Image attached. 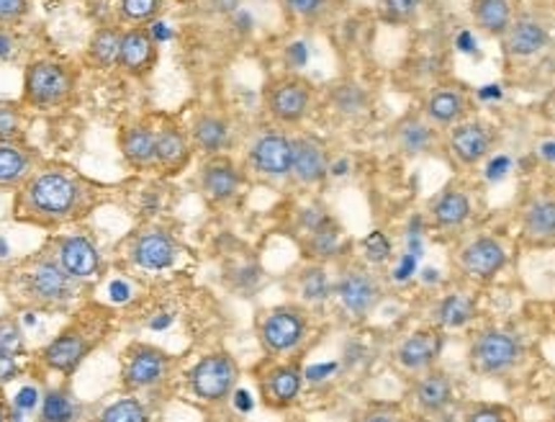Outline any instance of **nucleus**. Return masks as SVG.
Wrapping results in <instances>:
<instances>
[{"instance_id":"obj_11","label":"nucleus","mask_w":555,"mask_h":422,"mask_svg":"<svg viewBox=\"0 0 555 422\" xmlns=\"http://www.w3.org/2000/svg\"><path fill=\"white\" fill-rule=\"evenodd\" d=\"M335 294L347 315L365 320L384 299V286L378 276L367 271L365 266H347L335 283Z\"/></svg>"},{"instance_id":"obj_18","label":"nucleus","mask_w":555,"mask_h":422,"mask_svg":"<svg viewBox=\"0 0 555 422\" xmlns=\"http://www.w3.org/2000/svg\"><path fill=\"white\" fill-rule=\"evenodd\" d=\"M119 152L124 163L137 172L157 170V137L147 122H134L119 129Z\"/></svg>"},{"instance_id":"obj_46","label":"nucleus","mask_w":555,"mask_h":422,"mask_svg":"<svg viewBox=\"0 0 555 422\" xmlns=\"http://www.w3.org/2000/svg\"><path fill=\"white\" fill-rule=\"evenodd\" d=\"M332 225H337V221L332 219L330 212L322 209V206H307V209L298 212V227H301L307 234L327 230V227H332Z\"/></svg>"},{"instance_id":"obj_1","label":"nucleus","mask_w":555,"mask_h":422,"mask_svg":"<svg viewBox=\"0 0 555 422\" xmlns=\"http://www.w3.org/2000/svg\"><path fill=\"white\" fill-rule=\"evenodd\" d=\"M99 204V189L78 170L62 165H39L31 178L16 191L13 217L24 225L57 230L73 225Z\"/></svg>"},{"instance_id":"obj_47","label":"nucleus","mask_w":555,"mask_h":422,"mask_svg":"<svg viewBox=\"0 0 555 422\" xmlns=\"http://www.w3.org/2000/svg\"><path fill=\"white\" fill-rule=\"evenodd\" d=\"M18 376H21L18 356H11V353L0 350V386L16 382Z\"/></svg>"},{"instance_id":"obj_43","label":"nucleus","mask_w":555,"mask_h":422,"mask_svg":"<svg viewBox=\"0 0 555 422\" xmlns=\"http://www.w3.org/2000/svg\"><path fill=\"white\" fill-rule=\"evenodd\" d=\"M283 11L296 21H319L330 11V0H281Z\"/></svg>"},{"instance_id":"obj_34","label":"nucleus","mask_w":555,"mask_h":422,"mask_svg":"<svg viewBox=\"0 0 555 422\" xmlns=\"http://www.w3.org/2000/svg\"><path fill=\"white\" fill-rule=\"evenodd\" d=\"M80 414L78 399L69 389H52L44 394L39 422H75Z\"/></svg>"},{"instance_id":"obj_32","label":"nucleus","mask_w":555,"mask_h":422,"mask_svg":"<svg viewBox=\"0 0 555 422\" xmlns=\"http://www.w3.org/2000/svg\"><path fill=\"white\" fill-rule=\"evenodd\" d=\"M435 322L446 330H461L476 317V304L466 294H450L437 302Z\"/></svg>"},{"instance_id":"obj_12","label":"nucleus","mask_w":555,"mask_h":422,"mask_svg":"<svg viewBox=\"0 0 555 422\" xmlns=\"http://www.w3.org/2000/svg\"><path fill=\"white\" fill-rule=\"evenodd\" d=\"M50 253L60 260V266L78 281H88L103 271V255L86 232L57 234L52 240Z\"/></svg>"},{"instance_id":"obj_30","label":"nucleus","mask_w":555,"mask_h":422,"mask_svg":"<svg viewBox=\"0 0 555 422\" xmlns=\"http://www.w3.org/2000/svg\"><path fill=\"white\" fill-rule=\"evenodd\" d=\"M470 13H474L478 29L491 34V37H504L512 21L517 18L515 0H474Z\"/></svg>"},{"instance_id":"obj_9","label":"nucleus","mask_w":555,"mask_h":422,"mask_svg":"<svg viewBox=\"0 0 555 422\" xmlns=\"http://www.w3.org/2000/svg\"><path fill=\"white\" fill-rule=\"evenodd\" d=\"M172 371V358L165 350L155 348V345L137 343L124 353V366H121V386L124 392L137 394V392H150L168 382Z\"/></svg>"},{"instance_id":"obj_14","label":"nucleus","mask_w":555,"mask_h":422,"mask_svg":"<svg viewBox=\"0 0 555 422\" xmlns=\"http://www.w3.org/2000/svg\"><path fill=\"white\" fill-rule=\"evenodd\" d=\"M157 62L159 47L147 26H129V29H124L119 62H116V67H119L124 75L144 80L147 75L155 73Z\"/></svg>"},{"instance_id":"obj_2","label":"nucleus","mask_w":555,"mask_h":422,"mask_svg":"<svg viewBox=\"0 0 555 422\" xmlns=\"http://www.w3.org/2000/svg\"><path fill=\"white\" fill-rule=\"evenodd\" d=\"M11 286L21 302L39 309L67 307L69 302L78 299L80 292V281L73 279L60 266L50 247L21 263L16 271L11 273Z\"/></svg>"},{"instance_id":"obj_17","label":"nucleus","mask_w":555,"mask_h":422,"mask_svg":"<svg viewBox=\"0 0 555 422\" xmlns=\"http://www.w3.org/2000/svg\"><path fill=\"white\" fill-rule=\"evenodd\" d=\"M506 260H509L506 258V247L496 238H486V234L483 238L470 240L461 251V255H457L463 273L478 281H489L502 273Z\"/></svg>"},{"instance_id":"obj_42","label":"nucleus","mask_w":555,"mask_h":422,"mask_svg":"<svg viewBox=\"0 0 555 422\" xmlns=\"http://www.w3.org/2000/svg\"><path fill=\"white\" fill-rule=\"evenodd\" d=\"M0 350L11 353V356H24L26 353V335L16 317H0Z\"/></svg>"},{"instance_id":"obj_8","label":"nucleus","mask_w":555,"mask_h":422,"mask_svg":"<svg viewBox=\"0 0 555 422\" xmlns=\"http://www.w3.org/2000/svg\"><path fill=\"white\" fill-rule=\"evenodd\" d=\"M99 341V330L86 328V324L78 328V324H75V328L62 330L57 337H52V341L41 348L39 361L50 371L62 373V376H75Z\"/></svg>"},{"instance_id":"obj_40","label":"nucleus","mask_w":555,"mask_h":422,"mask_svg":"<svg viewBox=\"0 0 555 422\" xmlns=\"http://www.w3.org/2000/svg\"><path fill=\"white\" fill-rule=\"evenodd\" d=\"M360 251H363L365 263H371V266H384V263L391 260L393 242L386 232L373 230L371 234H365L363 242H360Z\"/></svg>"},{"instance_id":"obj_13","label":"nucleus","mask_w":555,"mask_h":422,"mask_svg":"<svg viewBox=\"0 0 555 422\" xmlns=\"http://www.w3.org/2000/svg\"><path fill=\"white\" fill-rule=\"evenodd\" d=\"M249 168L266 178H286L294 168V137L283 131H262V135L249 144L247 152Z\"/></svg>"},{"instance_id":"obj_48","label":"nucleus","mask_w":555,"mask_h":422,"mask_svg":"<svg viewBox=\"0 0 555 422\" xmlns=\"http://www.w3.org/2000/svg\"><path fill=\"white\" fill-rule=\"evenodd\" d=\"M466 422H506V414L499 410V407L483 405V407H476V410H470Z\"/></svg>"},{"instance_id":"obj_45","label":"nucleus","mask_w":555,"mask_h":422,"mask_svg":"<svg viewBox=\"0 0 555 422\" xmlns=\"http://www.w3.org/2000/svg\"><path fill=\"white\" fill-rule=\"evenodd\" d=\"M335 106L337 111H343V114H358V111H363L365 106L363 88L352 86V82L335 88Z\"/></svg>"},{"instance_id":"obj_50","label":"nucleus","mask_w":555,"mask_h":422,"mask_svg":"<svg viewBox=\"0 0 555 422\" xmlns=\"http://www.w3.org/2000/svg\"><path fill=\"white\" fill-rule=\"evenodd\" d=\"M208 3H211V9L217 13H229L237 9L240 0H208Z\"/></svg>"},{"instance_id":"obj_26","label":"nucleus","mask_w":555,"mask_h":422,"mask_svg":"<svg viewBox=\"0 0 555 422\" xmlns=\"http://www.w3.org/2000/svg\"><path fill=\"white\" fill-rule=\"evenodd\" d=\"M121 37H124V26L119 21L99 24V29L93 31V37L88 39V47H86L88 65L93 67V71H114L116 62H119Z\"/></svg>"},{"instance_id":"obj_37","label":"nucleus","mask_w":555,"mask_h":422,"mask_svg":"<svg viewBox=\"0 0 555 422\" xmlns=\"http://www.w3.org/2000/svg\"><path fill=\"white\" fill-rule=\"evenodd\" d=\"M307 255L314 263H327L332 258H337L343 253V234H339V227L332 225L327 230H319L307 234Z\"/></svg>"},{"instance_id":"obj_19","label":"nucleus","mask_w":555,"mask_h":422,"mask_svg":"<svg viewBox=\"0 0 555 422\" xmlns=\"http://www.w3.org/2000/svg\"><path fill=\"white\" fill-rule=\"evenodd\" d=\"M157 137V170L165 176H178L189 168L193 157V142L189 129H183L176 122H163L155 127Z\"/></svg>"},{"instance_id":"obj_4","label":"nucleus","mask_w":555,"mask_h":422,"mask_svg":"<svg viewBox=\"0 0 555 422\" xmlns=\"http://www.w3.org/2000/svg\"><path fill=\"white\" fill-rule=\"evenodd\" d=\"M270 119L283 127H298L314 106V86L301 75H278L262 91Z\"/></svg>"},{"instance_id":"obj_28","label":"nucleus","mask_w":555,"mask_h":422,"mask_svg":"<svg viewBox=\"0 0 555 422\" xmlns=\"http://www.w3.org/2000/svg\"><path fill=\"white\" fill-rule=\"evenodd\" d=\"M468 99L466 93L457 88H440V91L429 93L425 103V116L433 127H455V124L466 122Z\"/></svg>"},{"instance_id":"obj_24","label":"nucleus","mask_w":555,"mask_h":422,"mask_svg":"<svg viewBox=\"0 0 555 422\" xmlns=\"http://www.w3.org/2000/svg\"><path fill=\"white\" fill-rule=\"evenodd\" d=\"M189 135L193 150L204 152L206 157L224 155L229 144H232V124H229L227 116L217 114V111H204V114L193 119Z\"/></svg>"},{"instance_id":"obj_16","label":"nucleus","mask_w":555,"mask_h":422,"mask_svg":"<svg viewBox=\"0 0 555 422\" xmlns=\"http://www.w3.org/2000/svg\"><path fill=\"white\" fill-rule=\"evenodd\" d=\"M494 129L486 122H461L455 127H450L448 148L453 152V157L461 165L474 168L494 150Z\"/></svg>"},{"instance_id":"obj_5","label":"nucleus","mask_w":555,"mask_h":422,"mask_svg":"<svg viewBox=\"0 0 555 422\" xmlns=\"http://www.w3.org/2000/svg\"><path fill=\"white\" fill-rule=\"evenodd\" d=\"M237 382L240 363L224 350L208 353L189 373V386L193 397L208 405L224 402V399L232 397L234 389H237Z\"/></svg>"},{"instance_id":"obj_22","label":"nucleus","mask_w":555,"mask_h":422,"mask_svg":"<svg viewBox=\"0 0 555 422\" xmlns=\"http://www.w3.org/2000/svg\"><path fill=\"white\" fill-rule=\"evenodd\" d=\"M442 353V335L437 330H416L412 335L404 337L399 343L397 363L409 373H422L429 371L437 361V356Z\"/></svg>"},{"instance_id":"obj_7","label":"nucleus","mask_w":555,"mask_h":422,"mask_svg":"<svg viewBox=\"0 0 555 422\" xmlns=\"http://www.w3.org/2000/svg\"><path fill=\"white\" fill-rule=\"evenodd\" d=\"M309 332V317L301 307L294 304H283V307H273L262 315L258 335L262 348L270 356H286L294 353L298 345L307 341Z\"/></svg>"},{"instance_id":"obj_27","label":"nucleus","mask_w":555,"mask_h":422,"mask_svg":"<svg viewBox=\"0 0 555 422\" xmlns=\"http://www.w3.org/2000/svg\"><path fill=\"white\" fill-rule=\"evenodd\" d=\"M455 389L453 382L446 371H425V376H420V382L414 384V402L420 407V412L425 414H442L453 405Z\"/></svg>"},{"instance_id":"obj_31","label":"nucleus","mask_w":555,"mask_h":422,"mask_svg":"<svg viewBox=\"0 0 555 422\" xmlns=\"http://www.w3.org/2000/svg\"><path fill=\"white\" fill-rule=\"evenodd\" d=\"M522 232L535 242L555 240V196H538L525 206Z\"/></svg>"},{"instance_id":"obj_21","label":"nucleus","mask_w":555,"mask_h":422,"mask_svg":"<svg viewBox=\"0 0 555 422\" xmlns=\"http://www.w3.org/2000/svg\"><path fill=\"white\" fill-rule=\"evenodd\" d=\"M39 165V152L26 142H0V191L16 193Z\"/></svg>"},{"instance_id":"obj_3","label":"nucleus","mask_w":555,"mask_h":422,"mask_svg":"<svg viewBox=\"0 0 555 422\" xmlns=\"http://www.w3.org/2000/svg\"><path fill=\"white\" fill-rule=\"evenodd\" d=\"M75 91H78L75 67L62 60L41 57L26 65L21 103H24V108L54 111L67 106Z\"/></svg>"},{"instance_id":"obj_20","label":"nucleus","mask_w":555,"mask_h":422,"mask_svg":"<svg viewBox=\"0 0 555 422\" xmlns=\"http://www.w3.org/2000/svg\"><path fill=\"white\" fill-rule=\"evenodd\" d=\"M330 150L314 135L294 137V168L291 176L304 186H317L330 176Z\"/></svg>"},{"instance_id":"obj_51","label":"nucleus","mask_w":555,"mask_h":422,"mask_svg":"<svg viewBox=\"0 0 555 422\" xmlns=\"http://www.w3.org/2000/svg\"><path fill=\"white\" fill-rule=\"evenodd\" d=\"M111 292H114V299H129V286H124V283H114L111 286Z\"/></svg>"},{"instance_id":"obj_23","label":"nucleus","mask_w":555,"mask_h":422,"mask_svg":"<svg viewBox=\"0 0 555 422\" xmlns=\"http://www.w3.org/2000/svg\"><path fill=\"white\" fill-rule=\"evenodd\" d=\"M502 39L506 54L527 60L535 57V54H540L547 44H551V31H547V26L535 16H517Z\"/></svg>"},{"instance_id":"obj_49","label":"nucleus","mask_w":555,"mask_h":422,"mask_svg":"<svg viewBox=\"0 0 555 422\" xmlns=\"http://www.w3.org/2000/svg\"><path fill=\"white\" fill-rule=\"evenodd\" d=\"M360 422H399L397 412L388 410V407H373V410H367L363 414V420Z\"/></svg>"},{"instance_id":"obj_38","label":"nucleus","mask_w":555,"mask_h":422,"mask_svg":"<svg viewBox=\"0 0 555 422\" xmlns=\"http://www.w3.org/2000/svg\"><path fill=\"white\" fill-rule=\"evenodd\" d=\"M95 422H150V410L139 397H121L111 402Z\"/></svg>"},{"instance_id":"obj_35","label":"nucleus","mask_w":555,"mask_h":422,"mask_svg":"<svg viewBox=\"0 0 555 422\" xmlns=\"http://www.w3.org/2000/svg\"><path fill=\"white\" fill-rule=\"evenodd\" d=\"M433 124L409 116V119H404L397 127V142L406 155H422L433 144Z\"/></svg>"},{"instance_id":"obj_53","label":"nucleus","mask_w":555,"mask_h":422,"mask_svg":"<svg viewBox=\"0 0 555 422\" xmlns=\"http://www.w3.org/2000/svg\"><path fill=\"white\" fill-rule=\"evenodd\" d=\"M540 152H543L545 157H553V161H555V144H543V150H540Z\"/></svg>"},{"instance_id":"obj_15","label":"nucleus","mask_w":555,"mask_h":422,"mask_svg":"<svg viewBox=\"0 0 555 422\" xmlns=\"http://www.w3.org/2000/svg\"><path fill=\"white\" fill-rule=\"evenodd\" d=\"M198 186L204 191V196L214 204H227L245 186V176H242L240 165L227 155H214L206 157V163L201 165L198 172Z\"/></svg>"},{"instance_id":"obj_29","label":"nucleus","mask_w":555,"mask_h":422,"mask_svg":"<svg viewBox=\"0 0 555 422\" xmlns=\"http://www.w3.org/2000/svg\"><path fill=\"white\" fill-rule=\"evenodd\" d=\"M429 212H433L435 225L440 227V230H457V227H463L470 219V214H474V204H470L468 193L448 189L435 199L433 206H429Z\"/></svg>"},{"instance_id":"obj_33","label":"nucleus","mask_w":555,"mask_h":422,"mask_svg":"<svg viewBox=\"0 0 555 422\" xmlns=\"http://www.w3.org/2000/svg\"><path fill=\"white\" fill-rule=\"evenodd\" d=\"M298 294L311 304L327 302L330 296L335 294V283L330 281V273L324 271L322 263L307 266L301 273H298Z\"/></svg>"},{"instance_id":"obj_44","label":"nucleus","mask_w":555,"mask_h":422,"mask_svg":"<svg viewBox=\"0 0 555 422\" xmlns=\"http://www.w3.org/2000/svg\"><path fill=\"white\" fill-rule=\"evenodd\" d=\"M31 13V0H0V34L16 29Z\"/></svg>"},{"instance_id":"obj_41","label":"nucleus","mask_w":555,"mask_h":422,"mask_svg":"<svg viewBox=\"0 0 555 422\" xmlns=\"http://www.w3.org/2000/svg\"><path fill=\"white\" fill-rule=\"evenodd\" d=\"M425 0H378V16L386 24H409L420 13Z\"/></svg>"},{"instance_id":"obj_10","label":"nucleus","mask_w":555,"mask_h":422,"mask_svg":"<svg viewBox=\"0 0 555 422\" xmlns=\"http://www.w3.org/2000/svg\"><path fill=\"white\" fill-rule=\"evenodd\" d=\"M522 358V341L515 332L506 330H483L470 345V363L486 376H502L512 371Z\"/></svg>"},{"instance_id":"obj_52","label":"nucleus","mask_w":555,"mask_h":422,"mask_svg":"<svg viewBox=\"0 0 555 422\" xmlns=\"http://www.w3.org/2000/svg\"><path fill=\"white\" fill-rule=\"evenodd\" d=\"M11 418H13V412H11V405L5 402L3 397H0V422H11Z\"/></svg>"},{"instance_id":"obj_6","label":"nucleus","mask_w":555,"mask_h":422,"mask_svg":"<svg viewBox=\"0 0 555 422\" xmlns=\"http://www.w3.org/2000/svg\"><path fill=\"white\" fill-rule=\"evenodd\" d=\"M180 245L176 234L159 225L142 227V230L131 232L127 240V258L131 266L142 268L150 273H163L170 271L178 263Z\"/></svg>"},{"instance_id":"obj_25","label":"nucleus","mask_w":555,"mask_h":422,"mask_svg":"<svg viewBox=\"0 0 555 422\" xmlns=\"http://www.w3.org/2000/svg\"><path fill=\"white\" fill-rule=\"evenodd\" d=\"M304 379L307 376H304V369L298 363L273 366L260 382L262 397H266V402L270 407H281V410L283 407H291L298 397H301Z\"/></svg>"},{"instance_id":"obj_36","label":"nucleus","mask_w":555,"mask_h":422,"mask_svg":"<svg viewBox=\"0 0 555 422\" xmlns=\"http://www.w3.org/2000/svg\"><path fill=\"white\" fill-rule=\"evenodd\" d=\"M168 0H116V18L127 26H144L163 13Z\"/></svg>"},{"instance_id":"obj_39","label":"nucleus","mask_w":555,"mask_h":422,"mask_svg":"<svg viewBox=\"0 0 555 422\" xmlns=\"http://www.w3.org/2000/svg\"><path fill=\"white\" fill-rule=\"evenodd\" d=\"M24 103L0 101V142H26Z\"/></svg>"}]
</instances>
